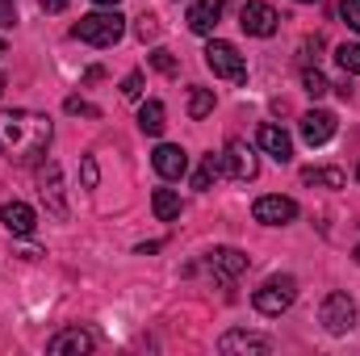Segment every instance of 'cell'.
Listing matches in <instances>:
<instances>
[{
	"label": "cell",
	"instance_id": "obj_1",
	"mask_svg": "<svg viewBox=\"0 0 360 356\" xmlns=\"http://www.w3.org/2000/svg\"><path fill=\"white\" fill-rule=\"evenodd\" d=\"M55 139V126L46 113L34 109H0V155L13 164H34L38 155H46Z\"/></svg>",
	"mask_w": 360,
	"mask_h": 356
},
{
	"label": "cell",
	"instance_id": "obj_2",
	"mask_svg": "<svg viewBox=\"0 0 360 356\" xmlns=\"http://www.w3.org/2000/svg\"><path fill=\"white\" fill-rule=\"evenodd\" d=\"M122 34H126V17H122L117 8L89 13V17H80V21L72 25V38H80V42H89V46H113V42H122Z\"/></svg>",
	"mask_w": 360,
	"mask_h": 356
},
{
	"label": "cell",
	"instance_id": "obj_3",
	"mask_svg": "<svg viewBox=\"0 0 360 356\" xmlns=\"http://www.w3.org/2000/svg\"><path fill=\"white\" fill-rule=\"evenodd\" d=\"M293 298H297V281L293 276H269L260 289H256V310L260 314H269V319H276V314H285L289 306H293Z\"/></svg>",
	"mask_w": 360,
	"mask_h": 356
},
{
	"label": "cell",
	"instance_id": "obj_4",
	"mask_svg": "<svg viewBox=\"0 0 360 356\" xmlns=\"http://www.w3.org/2000/svg\"><path fill=\"white\" fill-rule=\"evenodd\" d=\"M205 68H210L218 80H243V76H248L243 55L235 51V42H222V38H214V42L205 46Z\"/></svg>",
	"mask_w": 360,
	"mask_h": 356
},
{
	"label": "cell",
	"instance_id": "obj_5",
	"mask_svg": "<svg viewBox=\"0 0 360 356\" xmlns=\"http://www.w3.org/2000/svg\"><path fill=\"white\" fill-rule=\"evenodd\" d=\"M319 319H323V327L331 331V336H348L352 327H356V302L348 298V293H327L323 298V310H319Z\"/></svg>",
	"mask_w": 360,
	"mask_h": 356
},
{
	"label": "cell",
	"instance_id": "obj_6",
	"mask_svg": "<svg viewBox=\"0 0 360 356\" xmlns=\"http://www.w3.org/2000/svg\"><path fill=\"white\" fill-rule=\"evenodd\" d=\"M222 168H226L235 180H256V177H260V155H256V147H252V143L231 139V143H226V151H222Z\"/></svg>",
	"mask_w": 360,
	"mask_h": 356
},
{
	"label": "cell",
	"instance_id": "obj_7",
	"mask_svg": "<svg viewBox=\"0 0 360 356\" xmlns=\"http://www.w3.org/2000/svg\"><path fill=\"white\" fill-rule=\"evenodd\" d=\"M239 25H243V34H252V38H272L276 25H281V17H276V8L264 4V0H248V4L239 8Z\"/></svg>",
	"mask_w": 360,
	"mask_h": 356
},
{
	"label": "cell",
	"instance_id": "obj_8",
	"mask_svg": "<svg viewBox=\"0 0 360 356\" xmlns=\"http://www.w3.org/2000/svg\"><path fill=\"white\" fill-rule=\"evenodd\" d=\"M252 214H256V222H264V227H285V222L297 218V201H293V197H281V193H269V197H260V201L252 205Z\"/></svg>",
	"mask_w": 360,
	"mask_h": 356
},
{
	"label": "cell",
	"instance_id": "obj_9",
	"mask_svg": "<svg viewBox=\"0 0 360 356\" xmlns=\"http://www.w3.org/2000/svg\"><path fill=\"white\" fill-rule=\"evenodd\" d=\"M205 265H210V272H214L218 281H235V276H243V272H248L252 256H248V252H239V248H214V252L205 256Z\"/></svg>",
	"mask_w": 360,
	"mask_h": 356
},
{
	"label": "cell",
	"instance_id": "obj_10",
	"mask_svg": "<svg viewBox=\"0 0 360 356\" xmlns=\"http://www.w3.org/2000/svg\"><path fill=\"white\" fill-rule=\"evenodd\" d=\"M92 348H96V336L84 331V327H63V331H55L46 340V352L55 356H80V352H92Z\"/></svg>",
	"mask_w": 360,
	"mask_h": 356
},
{
	"label": "cell",
	"instance_id": "obj_11",
	"mask_svg": "<svg viewBox=\"0 0 360 356\" xmlns=\"http://www.w3.org/2000/svg\"><path fill=\"white\" fill-rule=\"evenodd\" d=\"M335 113H327V109H310V113H302V139L310 143V147H323V143H331L335 139Z\"/></svg>",
	"mask_w": 360,
	"mask_h": 356
},
{
	"label": "cell",
	"instance_id": "obj_12",
	"mask_svg": "<svg viewBox=\"0 0 360 356\" xmlns=\"http://www.w3.org/2000/svg\"><path fill=\"white\" fill-rule=\"evenodd\" d=\"M38 189H42V201H46L51 214H68V205H63V180H59V164L55 160L38 164Z\"/></svg>",
	"mask_w": 360,
	"mask_h": 356
},
{
	"label": "cell",
	"instance_id": "obj_13",
	"mask_svg": "<svg viewBox=\"0 0 360 356\" xmlns=\"http://www.w3.org/2000/svg\"><path fill=\"white\" fill-rule=\"evenodd\" d=\"M0 222H4L8 235H34L38 214H34L25 201H4V205H0Z\"/></svg>",
	"mask_w": 360,
	"mask_h": 356
},
{
	"label": "cell",
	"instance_id": "obj_14",
	"mask_svg": "<svg viewBox=\"0 0 360 356\" xmlns=\"http://www.w3.org/2000/svg\"><path fill=\"white\" fill-rule=\"evenodd\" d=\"M151 164H155V172L164 180H180L188 172V155H184L180 147H172V143H160L155 155H151Z\"/></svg>",
	"mask_w": 360,
	"mask_h": 356
},
{
	"label": "cell",
	"instance_id": "obj_15",
	"mask_svg": "<svg viewBox=\"0 0 360 356\" xmlns=\"http://www.w3.org/2000/svg\"><path fill=\"white\" fill-rule=\"evenodd\" d=\"M256 143H260V147L269 151L276 164H289V160H293V139H289V134H285L281 126H272V122H264V126H260Z\"/></svg>",
	"mask_w": 360,
	"mask_h": 356
},
{
	"label": "cell",
	"instance_id": "obj_16",
	"mask_svg": "<svg viewBox=\"0 0 360 356\" xmlns=\"http://www.w3.org/2000/svg\"><path fill=\"white\" fill-rule=\"evenodd\" d=\"M222 8H226V0H197L188 8V30L193 34H214V25L222 21Z\"/></svg>",
	"mask_w": 360,
	"mask_h": 356
},
{
	"label": "cell",
	"instance_id": "obj_17",
	"mask_svg": "<svg viewBox=\"0 0 360 356\" xmlns=\"http://www.w3.org/2000/svg\"><path fill=\"white\" fill-rule=\"evenodd\" d=\"M272 344L264 336H256V331H226L222 340H218V352H269Z\"/></svg>",
	"mask_w": 360,
	"mask_h": 356
},
{
	"label": "cell",
	"instance_id": "obj_18",
	"mask_svg": "<svg viewBox=\"0 0 360 356\" xmlns=\"http://www.w3.org/2000/svg\"><path fill=\"white\" fill-rule=\"evenodd\" d=\"M164 117H168V113H164V101H147V105L139 109V130L155 139V134H164V126H168Z\"/></svg>",
	"mask_w": 360,
	"mask_h": 356
},
{
	"label": "cell",
	"instance_id": "obj_19",
	"mask_svg": "<svg viewBox=\"0 0 360 356\" xmlns=\"http://www.w3.org/2000/svg\"><path fill=\"white\" fill-rule=\"evenodd\" d=\"M151 210H155V218H160V222L180 218V193H176V189H155V193H151Z\"/></svg>",
	"mask_w": 360,
	"mask_h": 356
},
{
	"label": "cell",
	"instance_id": "obj_20",
	"mask_svg": "<svg viewBox=\"0 0 360 356\" xmlns=\"http://www.w3.org/2000/svg\"><path fill=\"white\" fill-rule=\"evenodd\" d=\"M302 184H314V189H344L348 177L340 168H306L302 172Z\"/></svg>",
	"mask_w": 360,
	"mask_h": 356
},
{
	"label": "cell",
	"instance_id": "obj_21",
	"mask_svg": "<svg viewBox=\"0 0 360 356\" xmlns=\"http://www.w3.org/2000/svg\"><path fill=\"white\" fill-rule=\"evenodd\" d=\"M222 172H226V168H222V155H214V151H210V155L201 160V168L193 172V189H201V193H205L214 180L222 177Z\"/></svg>",
	"mask_w": 360,
	"mask_h": 356
},
{
	"label": "cell",
	"instance_id": "obj_22",
	"mask_svg": "<svg viewBox=\"0 0 360 356\" xmlns=\"http://www.w3.org/2000/svg\"><path fill=\"white\" fill-rule=\"evenodd\" d=\"M205 113H214V92L193 89L188 92V117H205Z\"/></svg>",
	"mask_w": 360,
	"mask_h": 356
},
{
	"label": "cell",
	"instance_id": "obj_23",
	"mask_svg": "<svg viewBox=\"0 0 360 356\" xmlns=\"http://www.w3.org/2000/svg\"><path fill=\"white\" fill-rule=\"evenodd\" d=\"M335 59H340V68H344L348 76H360V42H344V46L335 51Z\"/></svg>",
	"mask_w": 360,
	"mask_h": 356
},
{
	"label": "cell",
	"instance_id": "obj_24",
	"mask_svg": "<svg viewBox=\"0 0 360 356\" xmlns=\"http://www.w3.org/2000/svg\"><path fill=\"white\" fill-rule=\"evenodd\" d=\"M302 84H306V92H310V96H314V101H319V96H327V92H331V84H327V76H323V72H319V68H306V72H302Z\"/></svg>",
	"mask_w": 360,
	"mask_h": 356
},
{
	"label": "cell",
	"instance_id": "obj_25",
	"mask_svg": "<svg viewBox=\"0 0 360 356\" xmlns=\"http://www.w3.org/2000/svg\"><path fill=\"white\" fill-rule=\"evenodd\" d=\"M151 68L160 72V76H176V59H172V51H151Z\"/></svg>",
	"mask_w": 360,
	"mask_h": 356
},
{
	"label": "cell",
	"instance_id": "obj_26",
	"mask_svg": "<svg viewBox=\"0 0 360 356\" xmlns=\"http://www.w3.org/2000/svg\"><path fill=\"white\" fill-rule=\"evenodd\" d=\"M68 113H80V117H101V109L96 105H89L84 96H68V105H63Z\"/></svg>",
	"mask_w": 360,
	"mask_h": 356
},
{
	"label": "cell",
	"instance_id": "obj_27",
	"mask_svg": "<svg viewBox=\"0 0 360 356\" xmlns=\"http://www.w3.org/2000/svg\"><path fill=\"white\" fill-rule=\"evenodd\" d=\"M139 92H143V72H130V76L122 80V96H126V101H139Z\"/></svg>",
	"mask_w": 360,
	"mask_h": 356
},
{
	"label": "cell",
	"instance_id": "obj_28",
	"mask_svg": "<svg viewBox=\"0 0 360 356\" xmlns=\"http://www.w3.org/2000/svg\"><path fill=\"white\" fill-rule=\"evenodd\" d=\"M96 180H101V172H96V160H92V155H84V164H80V184H84V189H96Z\"/></svg>",
	"mask_w": 360,
	"mask_h": 356
},
{
	"label": "cell",
	"instance_id": "obj_29",
	"mask_svg": "<svg viewBox=\"0 0 360 356\" xmlns=\"http://www.w3.org/2000/svg\"><path fill=\"white\" fill-rule=\"evenodd\" d=\"M340 17H344V21L360 34V0H344V4H340Z\"/></svg>",
	"mask_w": 360,
	"mask_h": 356
},
{
	"label": "cell",
	"instance_id": "obj_30",
	"mask_svg": "<svg viewBox=\"0 0 360 356\" xmlns=\"http://www.w3.org/2000/svg\"><path fill=\"white\" fill-rule=\"evenodd\" d=\"M155 34H160V21H155L151 13H143V17H139V38L147 42V38H155Z\"/></svg>",
	"mask_w": 360,
	"mask_h": 356
},
{
	"label": "cell",
	"instance_id": "obj_31",
	"mask_svg": "<svg viewBox=\"0 0 360 356\" xmlns=\"http://www.w3.org/2000/svg\"><path fill=\"white\" fill-rule=\"evenodd\" d=\"M8 25H17V8H13V0H0V30H8Z\"/></svg>",
	"mask_w": 360,
	"mask_h": 356
},
{
	"label": "cell",
	"instance_id": "obj_32",
	"mask_svg": "<svg viewBox=\"0 0 360 356\" xmlns=\"http://www.w3.org/2000/svg\"><path fill=\"white\" fill-rule=\"evenodd\" d=\"M38 4H42V13H63L72 0H38Z\"/></svg>",
	"mask_w": 360,
	"mask_h": 356
},
{
	"label": "cell",
	"instance_id": "obj_33",
	"mask_svg": "<svg viewBox=\"0 0 360 356\" xmlns=\"http://www.w3.org/2000/svg\"><path fill=\"white\" fill-rule=\"evenodd\" d=\"M92 4H105V8H117V0H92Z\"/></svg>",
	"mask_w": 360,
	"mask_h": 356
},
{
	"label": "cell",
	"instance_id": "obj_34",
	"mask_svg": "<svg viewBox=\"0 0 360 356\" xmlns=\"http://www.w3.org/2000/svg\"><path fill=\"white\" fill-rule=\"evenodd\" d=\"M352 256H356V265H360V243H356V252H352Z\"/></svg>",
	"mask_w": 360,
	"mask_h": 356
},
{
	"label": "cell",
	"instance_id": "obj_35",
	"mask_svg": "<svg viewBox=\"0 0 360 356\" xmlns=\"http://www.w3.org/2000/svg\"><path fill=\"white\" fill-rule=\"evenodd\" d=\"M0 96H4V76H0Z\"/></svg>",
	"mask_w": 360,
	"mask_h": 356
},
{
	"label": "cell",
	"instance_id": "obj_36",
	"mask_svg": "<svg viewBox=\"0 0 360 356\" xmlns=\"http://www.w3.org/2000/svg\"><path fill=\"white\" fill-rule=\"evenodd\" d=\"M0 55H4V38H0Z\"/></svg>",
	"mask_w": 360,
	"mask_h": 356
},
{
	"label": "cell",
	"instance_id": "obj_37",
	"mask_svg": "<svg viewBox=\"0 0 360 356\" xmlns=\"http://www.w3.org/2000/svg\"><path fill=\"white\" fill-rule=\"evenodd\" d=\"M302 4H314V0H302Z\"/></svg>",
	"mask_w": 360,
	"mask_h": 356
},
{
	"label": "cell",
	"instance_id": "obj_38",
	"mask_svg": "<svg viewBox=\"0 0 360 356\" xmlns=\"http://www.w3.org/2000/svg\"><path fill=\"white\" fill-rule=\"evenodd\" d=\"M356 177H360V168H356Z\"/></svg>",
	"mask_w": 360,
	"mask_h": 356
}]
</instances>
